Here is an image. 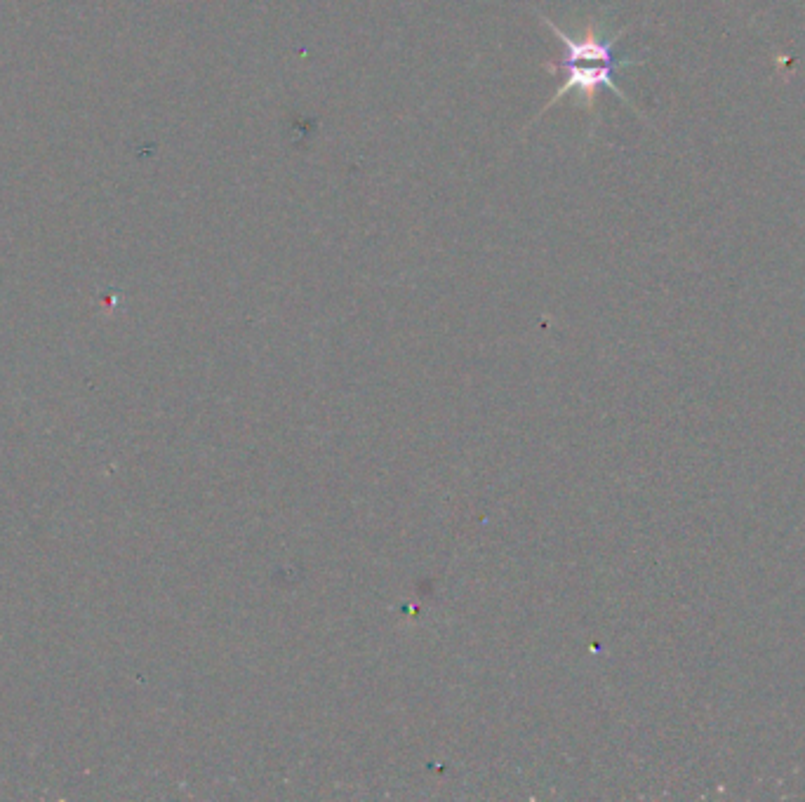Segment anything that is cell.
<instances>
[{"mask_svg":"<svg viewBox=\"0 0 805 802\" xmlns=\"http://www.w3.org/2000/svg\"><path fill=\"white\" fill-rule=\"evenodd\" d=\"M537 15L544 22L547 29H551L558 36V40L563 43V57L558 62H547L544 64V71H549L551 76H563L561 88L556 90V95L544 104V109L540 111V116H544L549 109H554L556 104H561L565 97L577 95V106L587 109L591 116H596V104H598V92L610 90L615 92L617 97L622 99L624 104H629V97L620 90V85L615 83L617 73L622 69H629V66H638L641 62L636 59H627L617 55V40L624 36V31L620 29L617 33H605V26L601 22H589L580 33H565L561 26L551 22L547 15H542L537 10ZM537 116V118H540Z\"/></svg>","mask_w":805,"mask_h":802,"instance_id":"cell-1","label":"cell"}]
</instances>
